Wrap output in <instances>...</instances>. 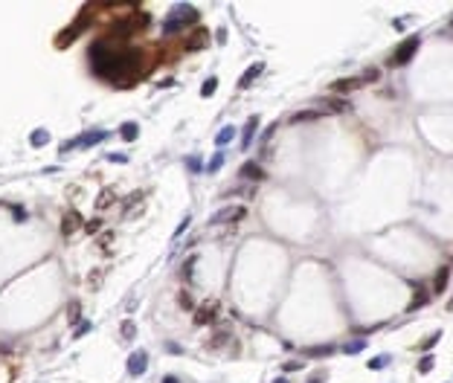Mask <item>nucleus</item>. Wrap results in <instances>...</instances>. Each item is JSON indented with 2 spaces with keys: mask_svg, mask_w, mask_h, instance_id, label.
Segmentation results:
<instances>
[{
  "mask_svg": "<svg viewBox=\"0 0 453 383\" xmlns=\"http://www.w3.org/2000/svg\"><path fill=\"white\" fill-rule=\"evenodd\" d=\"M50 143V131H44V128H35L32 131V137H29V145H35V148H41V145Z\"/></svg>",
  "mask_w": 453,
  "mask_h": 383,
  "instance_id": "20",
  "label": "nucleus"
},
{
  "mask_svg": "<svg viewBox=\"0 0 453 383\" xmlns=\"http://www.w3.org/2000/svg\"><path fill=\"white\" fill-rule=\"evenodd\" d=\"M207 41H209V32L207 29H198V32H195V35L189 38V50H198V47H207Z\"/></svg>",
  "mask_w": 453,
  "mask_h": 383,
  "instance_id": "21",
  "label": "nucleus"
},
{
  "mask_svg": "<svg viewBox=\"0 0 453 383\" xmlns=\"http://www.w3.org/2000/svg\"><path fill=\"white\" fill-rule=\"evenodd\" d=\"M180 305H183V308H192V299H189V294H180Z\"/></svg>",
  "mask_w": 453,
  "mask_h": 383,
  "instance_id": "43",
  "label": "nucleus"
},
{
  "mask_svg": "<svg viewBox=\"0 0 453 383\" xmlns=\"http://www.w3.org/2000/svg\"><path fill=\"white\" fill-rule=\"evenodd\" d=\"M363 84H366V81H363L360 76H346V79L331 81V93H334V96H346V93H352V90L363 87Z\"/></svg>",
  "mask_w": 453,
  "mask_h": 383,
  "instance_id": "7",
  "label": "nucleus"
},
{
  "mask_svg": "<svg viewBox=\"0 0 453 383\" xmlns=\"http://www.w3.org/2000/svg\"><path fill=\"white\" fill-rule=\"evenodd\" d=\"M447 282H450V267H439L436 270V276H433V296L444 294Z\"/></svg>",
  "mask_w": 453,
  "mask_h": 383,
  "instance_id": "13",
  "label": "nucleus"
},
{
  "mask_svg": "<svg viewBox=\"0 0 453 383\" xmlns=\"http://www.w3.org/2000/svg\"><path fill=\"white\" fill-rule=\"evenodd\" d=\"M119 334H122V340H134L137 337V325H134V320H122V328H119Z\"/></svg>",
  "mask_w": 453,
  "mask_h": 383,
  "instance_id": "24",
  "label": "nucleus"
},
{
  "mask_svg": "<svg viewBox=\"0 0 453 383\" xmlns=\"http://www.w3.org/2000/svg\"><path fill=\"white\" fill-rule=\"evenodd\" d=\"M137 134H140V128H137V122H122V125H119V137H122L125 143L137 140Z\"/></svg>",
  "mask_w": 453,
  "mask_h": 383,
  "instance_id": "18",
  "label": "nucleus"
},
{
  "mask_svg": "<svg viewBox=\"0 0 453 383\" xmlns=\"http://www.w3.org/2000/svg\"><path fill=\"white\" fill-rule=\"evenodd\" d=\"M215 313H218V302L200 305L198 311H195V325H209V322H215Z\"/></svg>",
  "mask_w": 453,
  "mask_h": 383,
  "instance_id": "10",
  "label": "nucleus"
},
{
  "mask_svg": "<svg viewBox=\"0 0 453 383\" xmlns=\"http://www.w3.org/2000/svg\"><path fill=\"white\" fill-rule=\"evenodd\" d=\"M320 116H323V114H320L317 107H308V110H297V114H290L288 122L290 125H302V122H314V119H320Z\"/></svg>",
  "mask_w": 453,
  "mask_h": 383,
  "instance_id": "14",
  "label": "nucleus"
},
{
  "mask_svg": "<svg viewBox=\"0 0 453 383\" xmlns=\"http://www.w3.org/2000/svg\"><path fill=\"white\" fill-rule=\"evenodd\" d=\"M169 18H172V20H166V27H163V32H166V35H172L174 29H180L183 24H195V20H198L200 15H198V9H195V6H189V3H183V6H174Z\"/></svg>",
  "mask_w": 453,
  "mask_h": 383,
  "instance_id": "2",
  "label": "nucleus"
},
{
  "mask_svg": "<svg viewBox=\"0 0 453 383\" xmlns=\"http://www.w3.org/2000/svg\"><path fill=\"white\" fill-rule=\"evenodd\" d=\"M108 163H119L122 166V163H128V157L125 154H108Z\"/></svg>",
  "mask_w": 453,
  "mask_h": 383,
  "instance_id": "39",
  "label": "nucleus"
},
{
  "mask_svg": "<svg viewBox=\"0 0 453 383\" xmlns=\"http://www.w3.org/2000/svg\"><path fill=\"white\" fill-rule=\"evenodd\" d=\"M317 110L323 116H331V114H349V110H352V105H349V99L346 96H334V93H331V96H323L317 102Z\"/></svg>",
  "mask_w": 453,
  "mask_h": 383,
  "instance_id": "5",
  "label": "nucleus"
},
{
  "mask_svg": "<svg viewBox=\"0 0 453 383\" xmlns=\"http://www.w3.org/2000/svg\"><path fill=\"white\" fill-rule=\"evenodd\" d=\"M427 302H430V294H427V290H421V287H418V290H416V299H410L407 311L413 313V311H418V308H424Z\"/></svg>",
  "mask_w": 453,
  "mask_h": 383,
  "instance_id": "17",
  "label": "nucleus"
},
{
  "mask_svg": "<svg viewBox=\"0 0 453 383\" xmlns=\"http://www.w3.org/2000/svg\"><path fill=\"white\" fill-rule=\"evenodd\" d=\"M145 369H148V351H145V348H137L134 354L128 357V374H131V377H140Z\"/></svg>",
  "mask_w": 453,
  "mask_h": 383,
  "instance_id": "8",
  "label": "nucleus"
},
{
  "mask_svg": "<svg viewBox=\"0 0 453 383\" xmlns=\"http://www.w3.org/2000/svg\"><path fill=\"white\" fill-rule=\"evenodd\" d=\"M273 131H276V122H273L270 128H267V131H264V134H262V143H267V140H270V134H273Z\"/></svg>",
  "mask_w": 453,
  "mask_h": 383,
  "instance_id": "41",
  "label": "nucleus"
},
{
  "mask_svg": "<svg viewBox=\"0 0 453 383\" xmlns=\"http://www.w3.org/2000/svg\"><path fill=\"white\" fill-rule=\"evenodd\" d=\"M302 354H308V357H328V354H334V346H311V348H305Z\"/></svg>",
  "mask_w": 453,
  "mask_h": 383,
  "instance_id": "23",
  "label": "nucleus"
},
{
  "mask_svg": "<svg viewBox=\"0 0 453 383\" xmlns=\"http://www.w3.org/2000/svg\"><path fill=\"white\" fill-rule=\"evenodd\" d=\"M102 279H105V270H93L90 279H87V287H90V290H96V287L102 285Z\"/></svg>",
  "mask_w": 453,
  "mask_h": 383,
  "instance_id": "29",
  "label": "nucleus"
},
{
  "mask_svg": "<svg viewBox=\"0 0 453 383\" xmlns=\"http://www.w3.org/2000/svg\"><path fill=\"white\" fill-rule=\"evenodd\" d=\"M79 313H82V305H79V302H70V305H67V322H70V325H76V322L82 320Z\"/></svg>",
  "mask_w": 453,
  "mask_h": 383,
  "instance_id": "26",
  "label": "nucleus"
},
{
  "mask_svg": "<svg viewBox=\"0 0 453 383\" xmlns=\"http://www.w3.org/2000/svg\"><path fill=\"white\" fill-rule=\"evenodd\" d=\"M378 76H381L378 70H366V73L360 76V79H363V81H378Z\"/></svg>",
  "mask_w": 453,
  "mask_h": 383,
  "instance_id": "38",
  "label": "nucleus"
},
{
  "mask_svg": "<svg viewBox=\"0 0 453 383\" xmlns=\"http://www.w3.org/2000/svg\"><path fill=\"white\" fill-rule=\"evenodd\" d=\"M227 340H230V331H218L215 337L209 340V348H218V346H224Z\"/></svg>",
  "mask_w": 453,
  "mask_h": 383,
  "instance_id": "30",
  "label": "nucleus"
},
{
  "mask_svg": "<svg viewBox=\"0 0 453 383\" xmlns=\"http://www.w3.org/2000/svg\"><path fill=\"white\" fill-rule=\"evenodd\" d=\"M238 177H244V180H253V183H262V180H267V171L259 166V163H253V160H247L241 169H238Z\"/></svg>",
  "mask_w": 453,
  "mask_h": 383,
  "instance_id": "9",
  "label": "nucleus"
},
{
  "mask_svg": "<svg viewBox=\"0 0 453 383\" xmlns=\"http://www.w3.org/2000/svg\"><path fill=\"white\" fill-rule=\"evenodd\" d=\"M430 369H433V357H430V354H424L421 360H418V374H427Z\"/></svg>",
  "mask_w": 453,
  "mask_h": 383,
  "instance_id": "31",
  "label": "nucleus"
},
{
  "mask_svg": "<svg viewBox=\"0 0 453 383\" xmlns=\"http://www.w3.org/2000/svg\"><path fill=\"white\" fill-rule=\"evenodd\" d=\"M79 227H84L82 215L76 212V209H67V212H64V218H61V232H64V235H70V232H76Z\"/></svg>",
  "mask_w": 453,
  "mask_h": 383,
  "instance_id": "11",
  "label": "nucleus"
},
{
  "mask_svg": "<svg viewBox=\"0 0 453 383\" xmlns=\"http://www.w3.org/2000/svg\"><path fill=\"white\" fill-rule=\"evenodd\" d=\"M221 163H224V154H221V151H218V154H212V160H209L207 171H218V169H221Z\"/></svg>",
  "mask_w": 453,
  "mask_h": 383,
  "instance_id": "34",
  "label": "nucleus"
},
{
  "mask_svg": "<svg viewBox=\"0 0 453 383\" xmlns=\"http://www.w3.org/2000/svg\"><path fill=\"white\" fill-rule=\"evenodd\" d=\"M215 87H218V79H207L203 81V87H200V96H212Z\"/></svg>",
  "mask_w": 453,
  "mask_h": 383,
  "instance_id": "32",
  "label": "nucleus"
},
{
  "mask_svg": "<svg viewBox=\"0 0 453 383\" xmlns=\"http://www.w3.org/2000/svg\"><path fill=\"white\" fill-rule=\"evenodd\" d=\"M195 264H198V256L186 259V264H183V279H192V276H195V273H192V270H195Z\"/></svg>",
  "mask_w": 453,
  "mask_h": 383,
  "instance_id": "33",
  "label": "nucleus"
},
{
  "mask_svg": "<svg viewBox=\"0 0 453 383\" xmlns=\"http://www.w3.org/2000/svg\"><path fill=\"white\" fill-rule=\"evenodd\" d=\"M163 383H180V380H177L174 374H166V377H163Z\"/></svg>",
  "mask_w": 453,
  "mask_h": 383,
  "instance_id": "44",
  "label": "nucleus"
},
{
  "mask_svg": "<svg viewBox=\"0 0 453 383\" xmlns=\"http://www.w3.org/2000/svg\"><path fill=\"white\" fill-rule=\"evenodd\" d=\"M262 73H264V64H262V61H259V64H253V67H250V70H247L244 76H241V79H238V87H241V90H247V87H250V84H253L256 79H259V76H262Z\"/></svg>",
  "mask_w": 453,
  "mask_h": 383,
  "instance_id": "15",
  "label": "nucleus"
},
{
  "mask_svg": "<svg viewBox=\"0 0 453 383\" xmlns=\"http://www.w3.org/2000/svg\"><path fill=\"white\" fill-rule=\"evenodd\" d=\"M439 340H442V331H436V334H430V337H424V340H421V343H418V348H421V351H430V348H433L436 343H439Z\"/></svg>",
  "mask_w": 453,
  "mask_h": 383,
  "instance_id": "27",
  "label": "nucleus"
},
{
  "mask_svg": "<svg viewBox=\"0 0 453 383\" xmlns=\"http://www.w3.org/2000/svg\"><path fill=\"white\" fill-rule=\"evenodd\" d=\"M84 24H87V18L82 15V18L76 20V24H73V27L67 29V32H61V35H58V47H70V44H73V38H76V35H79V32L84 29Z\"/></svg>",
  "mask_w": 453,
  "mask_h": 383,
  "instance_id": "12",
  "label": "nucleus"
},
{
  "mask_svg": "<svg viewBox=\"0 0 453 383\" xmlns=\"http://www.w3.org/2000/svg\"><path fill=\"white\" fill-rule=\"evenodd\" d=\"M366 348V340H352V343H346L343 346V354H357V351H363Z\"/></svg>",
  "mask_w": 453,
  "mask_h": 383,
  "instance_id": "28",
  "label": "nucleus"
},
{
  "mask_svg": "<svg viewBox=\"0 0 453 383\" xmlns=\"http://www.w3.org/2000/svg\"><path fill=\"white\" fill-rule=\"evenodd\" d=\"M90 328H93L90 322H82V325H79V328L73 331V337H76V340H79V337H84V334H87V331H90Z\"/></svg>",
  "mask_w": 453,
  "mask_h": 383,
  "instance_id": "35",
  "label": "nucleus"
},
{
  "mask_svg": "<svg viewBox=\"0 0 453 383\" xmlns=\"http://www.w3.org/2000/svg\"><path fill=\"white\" fill-rule=\"evenodd\" d=\"M387 363H392V357H390V354H378V357H372V360H369L366 366H369L372 372H381V369H383Z\"/></svg>",
  "mask_w": 453,
  "mask_h": 383,
  "instance_id": "25",
  "label": "nucleus"
},
{
  "mask_svg": "<svg viewBox=\"0 0 453 383\" xmlns=\"http://www.w3.org/2000/svg\"><path fill=\"white\" fill-rule=\"evenodd\" d=\"M244 218H247V206H224V209H218V212L209 218V223H212V227H218V223L238 227Z\"/></svg>",
  "mask_w": 453,
  "mask_h": 383,
  "instance_id": "4",
  "label": "nucleus"
},
{
  "mask_svg": "<svg viewBox=\"0 0 453 383\" xmlns=\"http://www.w3.org/2000/svg\"><path fill=\"white\" fill-rule=\"evenodd\" d=\"M256 134H259V116H250L244 125V137H241V145L244 148H250V143L256 140Z\"/></svg>",
  "mask_w": 453,
  "mask_h": 383,
  "instance_id": "16",
  "label": "nucleus"
},
{
  "mask_svg": "<svg viewBox=\"0 0 453 383\" xmlns=\"http://www.w3.org/2000/svg\"><path fill=\"white\" fill-rule=\"evenodd\" d=\"M87 55H90L93 73L105 81H114V84H128L137 76V67H140V53L137 50H119L110 41H96Z\"/></svg>",
  "mask_w": 453,
  "mask_h": 383,
  "instance_id": "1",
  "label": "nucleus"
},
{
  "mask_svg": "<svg viewBox=\"0 0 453 383\" xmlns=\"http://www.w3.org/2000/svg\"><path fill=\"white\" fill-rule=\"evenodd\" d=\"M114 200H117V195H114L110 189H102L99 197H96V209H99V212H105V209H108V206L114 204Z\"/></svg>",
  "mask_w": 453,
  "mask_h": 383,
  "instance_id": "19",
  "label": "nucleus"
},
{
  "mask_svg": "<svg viewBox=\"0 0 453 383\" xmlns=\"http://www.w3.org/2000/svg\"><path fill=\"white\" fill-rule=\"evenodd\" d=\"M418 47H421V38H418V35L407 38V41H401L398 50L390 55V67H404V64H410V61H413V55L418 53Z\"/></svg>",
  "mask_w": 453,
  "mask_h": 383,
  "instance_id": "3",
  "label": "nucleus"
},
{
  "mask_svg": "<svg viewBox=\"0 0 453 383\" xmlns=\"http://www.w3.org/2000/svg\"><path fill=\"white\" fill-rule=\"evenodd\" d=\"M308 383H320V377H314V380H308Z\"/></svg>",
  "mask_w": 453,
  "mask_h": 383,
  "instance_id": "46",
  "label": "nucleus"
},
{
  "mask_svg": "<svg viewBox=\"0 0 453 383\" xmlns=\"http://www.w3.org/2000/svg\"><path fill=\"white\" fill-rule=\"evenodd\" d=\"M186 166H189V169H192V171H198V169H200V163H198V160H195V157H189V160H186Z\"/></svg>",
  "mask_w": 453,
  "mask_h": 383,
  "instance_id": "42",
  "label": "nucleus"
},
{
  "mask_svg": "<svg viewBox=\"0 0 453 383\" xmlns=\"http://www.w3.org/2000/svg\"><path fill=\"white\" fill-rule=\"evenodd\" d=\"M233 140H236V128H233V125L221 128V131H218V137H215L218 145H227V143H233Z\"/></svg>",
  "mask_w": 453,
  "mask_h": 383,
  "instance_id": "22",
  "label": "nucleus"
},
{
  "mask_svg": "<svg viewBox=\"0 0 453 383\" xmlns=\"http://www.w3.org/2000/svg\"><path fill=\"white\" fill-rule=\"evenodd\" d=\"M105 137H108V131H90V134H84V137H76V140H70V143L61 145V154L73 151V148H93V145H99Z\"/></svg>",
  "mask_w": 453,
  "mask_h": 383,
  "instance_id": "6",
  "label": "nucleus"
},
{
  "mask_svg": "<svg viewBox=\"0 0 453 383\" xmlns=\"http://www.w3.org/2000/svg\"><path fill=\"white\" fill-rule=\"evenodd\" d=\"M189 221H192V218H189V215H186V218H183V221H180V227H177V232H174V238H180V232H186V227H189Z\"/></svg>",
  "mask_w": 453,
  "mask_h": 383,
  "instance_id": "40",
  "label": "nucleus"
},
{
  "mask_svg": "<svg viewBox=\"0 0 453 383\" xmlns=\"http://www.w3.org/2000/svg\"><path fill=\"white\" fill-rule=\"evenodd\" d=\"M99 227H102V221H99V218H93V221H87V223H84V230L90 232V235H93V232H99Z\"/></svg>",
  "mask_w": 453,
  "mask_h": 383,
  "instance_id": "36",
  "label": "nucleus"
},
{
  "mask_svg": "<svg viewBox=\"0 0 453 383\" xmlns=\"http://www.w3.org/2000/svg\"><path fill=\"white\" fill-rule=\"evenodd\" d=\"M282 369H285V372L290 374V372H299V369H302V363H299V360H288V363L282 366Z\"/></svg>",
  "mask_w": 453,
  "mask_h": 383,
  "instance_id": "37",
  "label": "nucleus"
},
{
  "mask_svg": "<svg viewBox=\"0 0 453 383\" xmlns=\"http://www.w3.org/2000/svg\"><path fill=\"white\" fill-rule=\"evenodd\" d=\"M447 311H453V299H450V302H447Z\"/></svg>",
  "mask_w": 453,
  "mask_h": 383,
  "instance_id": "45",
  "label": "nucleus"
}]
</instances>
